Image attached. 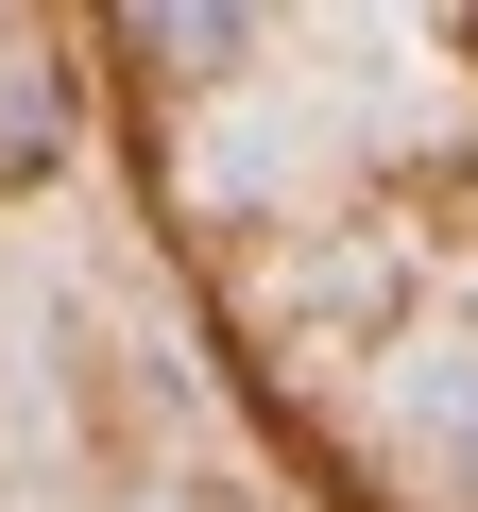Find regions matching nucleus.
Wrapping results in <instances>:
<instances>
[{
    "label": "nucleus",
    "mask_w": 478,
    "mask_h": 512,
    "mask_svg": "<svg viewBox=\"0 0 478 512\" xmlns=\"http://www.w3.org/2000/svg\"><path fill=\"white\" fill-rule=\"evenodd\" d=\"M137 52H171V69H222V52H239V18H137Z\"/></svg>",
    "instance_id": "obj_2"
},
{
    "label": "nucleus",
    "mask_w": 478,
    "mask_h": 512,
    "mask_svg": "<svg viewBox=\"0 0 478 512\" xmlns=\"http://www.w3.org/2000/svg\"><path fill=\"white\" fill-rule=\"evenodd\" d=\"M410 444H427L444 478H478V325L410 342Z\"/></svg>",
    "instance_id": "obj_1"
}]
</instances>
